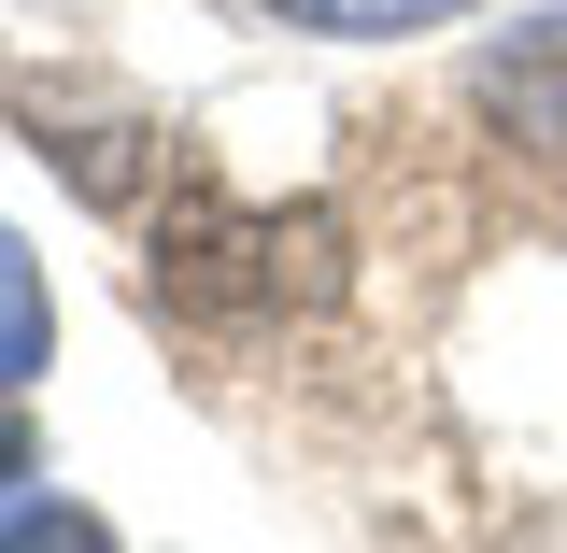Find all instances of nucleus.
I'll return each mask as SVG.
<instances>
[{
  "label": "nucleus",
  "instance_id": "obj_1",
  "mask_svg": "<svg viewBox=\"0 0 567 553\" xmlns=\"http://www.w3.org/2000/svg\"><path fill=\"white\" fill-rule=\"evenodd\" d=\"M327 284H341V227H327V213H227V199L156 213V298L199 313V327L327 298Z\"/></svg>",
  "mask_w": 567,
  "mask_h": 553
},
{
  "label": "nucleus",
  "instance_id": "obj_2",
  "mask_svg": "<svg viewBox=\"0 0 567 553\" xmlns=\"http://www.w3.org/2000/svg\"><path fill=\"white\" fill-rule=\"evenodd\" d=\"M483 114L525 142V156H567V14L511 29V43L483 58Z\"/></svg>",
  "mask_w": 567,
  "mask_h": 553
},
{
  "label": "nucleus",
  "instance_id": "obj_3",
  "mask_svg": "<svg viewBox=\"0 0 567 553\" xmlns=\"http://www.w3.org/2000/svg\"><path fill=\"white\" fill-rule=\"evenodd\" d=\"M43 341H58V298H43V256L0 227V398L43 369Z\"/></svg>",
  "mask_w": 567,
  "mask_h": 553
},
{
  "label": "nucleus",
  "instance_id": "obj_4",
  "mask_svg": "<svg viewBox=\"0 0 567 553\" xmlns=\"http://www.w3.org/2000/svg\"><path fill=\"white\" fill-rule=\"evenodd\" d=\"M284 29H327V43H383V29H454L468 0H270Z\"/></svg>",
  "mask_w": 567,
  "mask_h": 553
},
{
  "label": "nucleus",
  "instance_id": "obj_5",
  "mask_svg": "<svg viewBox=\"0 0 567 553\" xmlns=\"http://www.w3.org/2000/svg\"><path fill=\"white\" fill-rule=\"evenodd\" d=\"M0 553H114V540H100V511H58V496H29V511L0 525Z\"/></svg>",
  "mask_w": 567,
  "mask_h": 553
},
{
  "label": "nucleus",
  "instance_id": "obj_6",
  "mask_svg": "<svg viewBox=\"0 0 567 553\" xmlns=\"http://www.w3.org/2000/svg\"><path fill=\"white\" fill-rule=\"evenodd\" d=\"M0 483H29V412L0 398Z\"/></svg>",
  "mask_w": 567,
  "mask_h": 553
}]
</instances>
